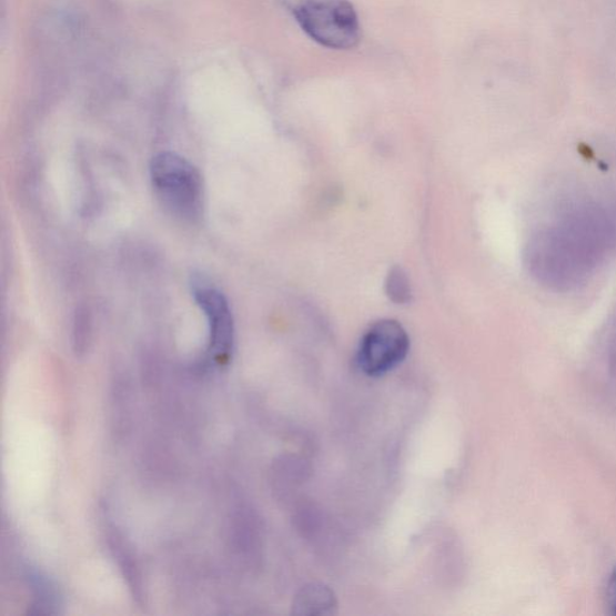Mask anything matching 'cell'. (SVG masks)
<instances>
[{
    "mask_svg": "<svg viewBox=\"0 0 616 616\" xmlns=\"http://www.w3.org/2000/svg\"><path fill=\"white\" fill-rule=\"evenodd\" d=\"M616 252V203L579 200L528 238L527 274L548 291L569 293L589 282Z\"/></svg>",
    "mask_w": 616,
    "mask_h": 616,
    "instance_id": "6da1fadb",
    "label": "cell"
},
{
    "mask_svg": "<svg viewBox=\"0 0 616 616\" xmlns=\"http://www.w3.org/2000/svg\"><path fill=\"white\" fill-rule=\"evenodd\" d=\"M150 176L156 196L171 214L188 222L203 218V176L190 161L162 152L153 156Z\"/></svg>",
    "mask_w": 616,
    "mask_h": 616,
    "instance_id": "7a4b0ae2",
    "label": "cell"
},
{
    "mask_svg": "<svg viewBox=\"0 0 616 616\" xmlns=\"http://www.w3.org/2000/svg\"><path fill=\"white\" fill-rule=\"evenodd\" d=\"M303 31L319 44L350 50L360 44L362 27L349 0H284Z\"/></svg>",
    "mask_w": 616,
    "mask_h": 616,
    "instance_id": "3957f363",
    "label": "cell"
},
{
    "mask_svg": "<svg viewBox=\"0 0 616 616\" xmlns=\"http://www.w3.org/2000/svg\"><path fill=\"white\" fill-rule=\"evenodd\" d=\"M406 329L394 320L368 327L356 353V363L368 377H381L403 364L410 352Z\"/></svg>",
    "mask_w": 616,
    "mask_h": 616,
    "instance_id": "277c9868",
    "label": "cell"
},
{
    "mask_svg": "<svg viewBox=\"0 0 616 616\" xmlns=\"http://www.w3.org/2000/svg\"><path fill=\"white\" fill-rule=\"evenodd\" d=\"M193 296L208 320L210 357L214 363L224 365L231 360L235 342L232 309L226 297L213 286L194 284Z\"/></svg>",
    "mask_w": 616,
    "mask_h": 616,
    "instance_id": "5b68a950",
    "label": "cell"
},
{
    "mask_svg": "<svg viewBox=\"0 0 616 616\" xmlns=\"http://www.w3.org/2000/svg\"><path fill=\"white\" fill-rule=\"evenodd\" d=\"M108 542L114 561L118 562L123 577L127 579L129 590L138 604L143 606V602L147 599L145 587H143L141 570L132 549L128 547L123 536L114 526L109 528Z\"/></svg>",
    "mask_w": 616,
    "mask_h": 616,
    "instance_id": "8992f818",
    "label": "cell"
},
{
    "mask_svg": "<svg viewBox=\"0 0 616 616\" xmlns=\"http://www.w3.org/2000/svg\"><path fill=\"white\" fill-rule=\"evenodd\" d=\"M385 292L395 304H408L412 299L411 283L406 272L395 266L385 281Z\"/></svg>",
    "mask_w": 616,
    "mask_h": 616,
    "instance_id": "52a82bcc",
    "label": "cell"
},
{
    "mask_svg": "<svg viewBox=\"0 0 616 616\" xmlns=\"http://www.w3.org/2000/svg\"><path fill=\"white\" fill-rule=\"evenodd\" d=\"M333 605L334 597L331 592L323 586H312L303 592V597H299L296 607L305 609L304 613L316 614L317 608L324 613L325 608L332 607Z\"/></svg>",
    "mask_w": 616,
    "mask_h": 616,
    "instance_id": "ba28073f",
    "label": "cell"
},
{
    "mask_svg": "<svg viewBox=\"0 0 616 616\" xmlns=\"http://www.w3.org/2000/svg\"><path fill=\"white\" fill-rule=\"evenodd\" d=\"M607 607L616 616V566L613 568L606 589Z\"/></svg>",
    "mask_w": 616,
    "mask_h": 616,
    "instance_id": "9c48e42d",
    "label": "cell"
},
{
    "mask_svg": "<svg viewBox=\"0 0 616 616\" xmlns=\"http://www.w3.org/2000/svg\"><path fill=\"white\" fill-rule=\"evenodd\" d=\"M616 155V154H615Z\"/></svg>",
    "mask_w": 616,
    "mask_h": 616,
    "instance_id": "30bf717a",
    "label": "cell"
}]
</instances>
